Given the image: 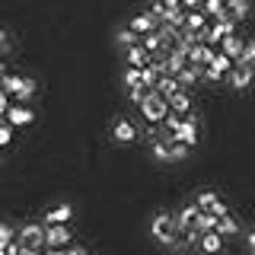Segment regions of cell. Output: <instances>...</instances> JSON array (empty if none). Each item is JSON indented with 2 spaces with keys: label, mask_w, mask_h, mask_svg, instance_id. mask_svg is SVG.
<instances>
[{
  "label": "cell",
  "mask_w": 255,
  "mask_h": 255,
  "mask_svg": "<svg viewBox=\"0 0 255 255\" xmlns=\"http://www.w3.org/2000/svg\"><path fill=\"white\" fill-rule=\"evenodd\" d=\"M150 230H153V239L159 246H169V249H175V239H179V217L175 214H156L153 223H150Z\"/></svg>",
  "instance_id": "6da1fadb"
},
{
  "label": "cell",
  "mask_w": 255,
  "mask_h": 255,
  "mask_svg": "<svg viewBox=\"0 0 255 255\" xmlns=\"http://www.w3.org/2000/svg\"><path fill=\"white\" fill-rule=\"evenodd\" d=\"M137 109H140V115H143V122H147V125H163L166 112H169V99H166V96L153 86V90H150V96L140 102Z\"/></svg>",
  "instance_id": "7a4b0ae2"
},
{
  "label": "cell",
  "mask_w": 255,
  "mask_h": 255,
  "mask_svg": "<svg viewBox=\"0 0 255 255\" xmlns=\"http://www.w3.org/2000/svg\"><path fill=\"white\" fill-rule=\"evenodd\" d=\"M22 243V255H32V252H42L45 249V223H26V227L16 230Z\"/></svg>",
  "instance_id": "3957f363"
},
{
  "label": "cell",
  "mask_w": 255,
  "mask_h": 255,
  "mask_svg": "<svg viewBox=\"0 0 255 255\" xmlns=\"http://www.w3.org/2000/svg\"><path fill=\"white\" fill-rule=\"evenodd\" d=\"M74 239V230L67 227V223H45V249L51 255H58V249Z\"/></svg>",
  "instance_id": "277c9868"
},
{
  "label": "cell",
  "mask_w": 255,
  "mask_h": 255,
  "mask_svg": "<svg viewBox=\"0 0 255 255\" xmlns=\"http://www.w3.org/2000/svg\"><path fill=\"white\" fill-rule=\"evenodd\" d=\"M236 32V19L230 13H223V16H214L211 19V26H207V42L211 45H220L227 35H233Z\"/></svg>",
  "instance_id": "5b68a950"
},
{
  "label": "cell",
  "mask_w": 255,
  "mask_h": 255,
  "mask_svg": "<svg viewBox=\"0 0 255 255\" xmlns=\"http://www.w3.org/2000/svg\"><path fill=\"white\" fill-rule=\"evenodd\" d=\"M227 83H230V90H249V86L255 83V67H252V64L236 61L233 70L227 74Z\"/></svg>",
  "instance_id": "8992f818"
},
{
  "label": "cell",
  "mask_w": 255,
  "mask_h": 255,
  "mask_svg": "<svg viewBox=\"0 0 255 255\" xmlns=\"http://www.w3.org/2000/svg\"><path fill=\"white\" fill-rule=\"evenodd\" d=\"M233 64H236V61L230 58V54L217 51V54H214V61L204 67V80H211V83H217V80H227V74L233 70Z\"/></svg>",
  "instance_id": "52a82bcc"
},
{
  "label": "cell",
  "mask_w": 255,
  "mask_h": 255,
  "mask_svg": "<svg viewBox=\"0 0 255 255\" xmlns=\"http://www.w3.org/2000/svg\"><path fill=\"white\" fill-rule=\"evenodd\" d=\"M6 122L13 128H26V125L35 122V112H32V106H26V102H13V106L6 109Z\"/></svg>",
  "instance_id": "ba28073f"
},
{
  "label": "cell",
  "mask_w": 255,
  "mask_h": 255,
  "mask_svg": "<svg viewBox=\"0 0 255 255\" xmlns=\"http://www.w3.org/2000/svg\"><path fill=\"white\" fill-rule=\"evenodd\" d=\"M172 134H175L179 140H185L188 147H195L198 137H201V134H198V118H195V115H182V122H179V128H175Z\"/></svg>",
  "instance_id": "9c48e42d"
},
{
  "label": "cell",
  "mask_w": 255,
  "mask_h": 255,
  "mask_svg": "<svg viewBox=\"0 0 255 255\" xmlns=\"http://www.w3.org/2000/svg\"><path fill=\"white\" fill-rule=\"evenodd\" d=\"M112 137H115L118 143H131L134 137H137V125L131 122V118H115V122H112Z\"/></svg>",
  "instance_id": "30bf717a"
},
{
  "label": "cell",
  "mask_w": 255,
  "mask_h": 255,
  "mask_svg": "<svg viewBox=\"0 0 255 255\" xmlns=\"http://www.w3.org/2000/svg\"><path fill=\"white\" fill-rule=\"evenodd\" d=\"M220 48L217 45H211V42H198V45H191L188 48V61H195V64H201V67H207V64L214 61V54H217Z\"/></svg>",
  "instance_id": "8fae6325"
},
{
  "label": "cell",
  "mask_w": 255,
  "mask_h": 255,
  "mask_svg": "<svg viewBox=\"0 0 255 255\" xmlns=\"http://www.w3.org/2000/svg\"><path fill=\"white\" fill-rule=\"evenodd\" d=\"M195 204L201 207V211H214V214H220V217H223V214L230 211V207L223 204V198L217 195V191H201V195L195 198Z\"/></svg>",
  "instance_id": "7c38bea8"
},
{
  "label": "cell",
  "mask_w": 255,
  "mask_h": 255,
  "mask_svg": "<svg viewBox=\"0 0 255 255\" xmlns=\"http://www.w3.org/2000/svg\"><path fill=\"white\" fill-rule=\"evenodd\" d=\"M128 26H131L134 32H137V35H143V32H153V29H159L163 22H159V19H156V16L150 13V10H143V13H137V16H134V19L128 22Z\"/></svg>",
  "instance_id": "4fadbf2b"
},
{
  "label": "cell",
  "mask_w": 255,
  "mask_h": 255,
  "mask_svg": "<svg viewBox=\"0 0 255 255\" xmlns=\"http://www.w3.org/2000/svg\"><path fill=\"white\" fill-rule=\"evenodd\" d=\"M125 54H128V64H131V67H147V64L156 58V54H153V51H147V48H143L140 42H137V45H131V48H125Z\"/></svg>",
  "instance_id": "5bb4252c"
},
{
  "label": "cell",
  "mask_w": 255,
  "mask_h": 255,
  "mask_svg": "<svg viewBox=\"0 0 255 255\" xmlns=\"http://www.w3.org/2000/svg\"><path fill=\"white\" fill-rule=\"evenodd\" d=\"M198 249L201 252H220L223 249V236L217 230H204V233L198 236Z\"/></svg>",
  "instance_id": "9a60e30c"
},
{
  "label": "cell",
  "mask_w": 255,
  "mask_h": 255,
  "mask_svg": "<svg viewBox=\"0 0 255 255\" xmlns=\"http://www.w3.org/2000/svg\"><path fill=\"white\" fill-rule=\"evenodd\" d=\"M175 217H179V227L198 230V220H201V207H198V204H185L179 214H175Z\"/></svg>",
  "instance_id": "2e32d148"
},
{
  "label": "cell",
  "mask_w": 255,
  "mask_h": 255,
  "mask_svg": "<svg viewBox=\"0 0 255 255\" xmlns=\"http://www.w3.org/2000/svg\"><path fill=\"white\" fill-rule=\"evenodd\" d=\"M156 90L163 93L166 99H169V96H175V93H179V90H185V86L179 83V77H175V74H163V77L156 80Z\"/></svg>",
  "instance_id": "e0dca14e"
},
{
  "label": "cell",
  "mask_w": 255,
  "mask_h": 255,
  "mask_svg": "<svg viewBox=\"0 0 255 255\" xmlns=\"http://www.w3.org/2000/svg\"><path fill=\"white\" fill-rule=\"evenodd\" d=\"M140 45L147 48V51H153V54H166L163 51V32H159V29L143 32V35H140Z\"/></svg>",
  "instance_id": "ac0fdd59"
},
{
  "label": "cell",
  "mask_w": 255,
  "mask_h": 255,
  "mask_svg": "<svg viewBox=\"0 0 255 255\" xmlns=\"http://www.w3.org/2000/svg\"><path fill=\"white\" fill-rule=\"evenodd\" d=\"M243 45H246V42H243V38H239V35H236V32H233V35H227V38H223V42H220L217 48H220V51H223V54H230V58H233V61H236V58H239V54H243Z\"/></svg>",
  "instance_id": "d6986e66"
},
{
  "label": "cell",
  "mask_w": 255,
  "mask_h": 255,
  "mask_svg": "<svg viewBox=\"0 0 255 255\" xmlns=\"http://www.w3.org/2000/svg\"><path fill=\"white\" fill-rule=\"evenodd\" d=\"M217 233H220L223 239H230V236H236V233H239V220H236L230 211H227V214H223V217L217 220Z\"/></svg>",
  "instance_id": "ffe728a7"
},
{
  "label": "cell",
  "mask_w": 255,
  "mask_h": 255,
  "mask_svg": "<svg viewBox=\"0 0 255 255\" xmlns=\"http://www.w3.org/2000/svg\"><path fill=\"white\" fill-rule=\"evenodd\" d=\"M169 109L179 112V115H191V96L185 90H179L175 96H169Z\"/></svg>",
  "instance_id": "44dd1931"
},
{
  "label": "cell",
  "mask_w": 255,
  "mask_h": 255,
  "mask_svg": "<svg viewBox=\"0 0 255 255\" xmlns=\"http://www.w3.org/2000/svg\"><path fill=\"white\" fill-rule=\"evenodd\" d=\"M70 217H74V207H70V204H58V207H51V211L45 214V223H67Z\"/></svg>",
  "instance_id": "7402d4cb"
},
{
  "label": "cell",
  "mask_w": 255,
  "mask_h": 255,
  "mask_svg": "<svg viewBox=\"0 0 255 255\" xmlns=\"http://www.w3.org/2000/svg\"><path fill=\"white\" fill-rule=\"evenodd\" d=\"M207 19H211V16H207L201 6H198V10H185V26L182 29H204Z\"/></svg>",
  "instance_id": "603a6c76"
},
{
  "label": "cell",
  "mask_w": 255,
  "mask_h": 255,
  "mask_svg": "<svg viewBox=\"0 0 255 255\" xmlns=\"http://www.w3.org/2000/svg\"><path fill=\"white\" fill-rule=\"evenodd\" d=\"M227 13L233 16L236 22H243L249 16V0H227Z\"/></svg>",
  "instance_id": "cb8c5ba5"
},
{
  "label": "cell",
  "mask_w": 255,
  "mask_h": 255,
  "mask_svg": "<svg viewBox=\"0 0 255 255\" xmlns=\"http://www.w3.org/2000/svg\"><path fill=\"white\" fill-rule=\"evenodd\" d=\"M35 93H38V83H35L32 77H26V80H22V86H19V93L13 96V102H29Z\"/></svg>",
  "instance_id": "d4e9b609"
},
{
  "label": "cell",
  "mask_w": 255,
  "mask_h": 255,
  "mask_svg": "<svg viewBox=\"0 0 255 255\" xmlns=\"http://www.w3.org/2000/svg\"><path fill=\"white\" fill-rule=\"evenodd\" d=\"M201 10L211 16V19H214V16H223V13H227V0H204Z\"/></svg>",
  "instance_id": "484cf974"
},
{
  "label": "cell",
  "mask_w": 255,
  "mask_h": 255,
  "mask_svg": "<svg viewBox=\"0 0 255 255\" xmlns=\"http://www.w3.org/2000/svg\"><path fill=\"white\" fill-rule=\"evenodd\" d=\"M115 42L122 45V48H131V45H137V42H140V35H137V32H134L131 26H128V29H122V32L115 35Z\"/></svg>",
  "instance_id": "4316f807"
},
{
  "label": "cell",
  "mask_w": 255,
  "mask_h": 255,
  "mask_svg": "<svg viewBox=\"0 0 255 255\" xmlns=\"http://www.w3.org/2000/svg\"><path fill=\"white\" fill-rule=\"evenodd\" d=\"M217 220H220V214H214V211H201V220H198V230H217Z\"/></svg>",
  "instance_id": "83f0119b"
},
{
  "label": "cell",
  "mask_w": 255,
  "mask_h": 255,
  "mask_svg": "<svg viewBox=\"0 0 255 255\" xmlns=\"http://www.w3.org/2000/svg\"><path fill=\"white\" fill-rule=\"evenodd\" d=\"M140 83H143L140 67H131V64H128V70H125V86H128V90H134V86H140Z\"/></svg>",
  "instance_id": "f1b7e54d"
},
{
  "label": "cell",
  "mask_w": 255,
  "mask_h": 255,
  "mask_svg": "<svg viewBox=\"0 0 255 255\" xmlns=\"http://www.w3.org/2000/svg\"><path fill=\"white\" fill-rule=\"evenodd\" d=\"M22 80H26V77H13V74H3V83H0V86H3V90L10 93V96H16V93H19V86H22Z\"/></svg>",
  "instance_id": "f546056e"
},
{
  "label": "cell",
  "mask_w": 255,
  "mask_h": 255,
  "mask_svg": "<svg viewBox=\"0 0 255 255\" xmlns=\"http://www.w3.org/2000/svg\"><path fill=\"white\" fill-rule=\"evenodd\" d=\"M150 90H153V86L140 83V86H134V90H128V96H131V102H134V106H140V102H143V99L150 96Z\"/></svg>",
  "instance_id": "4dcf8cb0"
},
{
  "label": "cell",
  "mask_w": 255,
  "mask_h": 255,
  "mask_svg": "<svg viewBox=\"0 0 255 255\" xmlns=\"http://www.w3.org/2000/svg\"><path fill=\"white\" fill-rule=\"evenodd\" d=\"M236 61H243V64H252V67H255V38H249V42L243 45V54H239Z\"/></svg>",
  "instance_id": "1f68e13d"
},
{
  "label": "cell",
  "mask_w": 255,
  "mask_h": 255,
  "mask_svg": "<svg viewBox=\"0 0 255 255\" xmlns=\"http://www.w3.org/2000/svg\"><path fill=\"white\" fill-rule=\"evenodd\" d=\"M13 131H16V128L6 122V118H0V147H6V143L13 140Z\"/></svg>",
  "instance_id": "d6a6232c"
},
{
  "label": "cell",
  "mask_w": 255,
  "mask_h": 255,
  "mask_svg": "<svg viewBox=\"0 0 255 255\" xmlns=\"http://www.w3.org/2000/svg\"><path fill=\"white\" fill-rule=\"evenodd\" d=\"M6 51H13V35H10V29H0V54H6Z\"/></svg>",
  "instance_id": "836d02e7"
},
{
  "label": "cell",
  "mask_w": 255,
  "mask_h": 255,
  "mask_svg": "<svg viewBox=\"0 0 255 255\" xmlns=\"http://www.w3.org/2000/svg\"><path fill=\"white\" fill-rule=\"evenodd\" d=\"M10 106H13V96L0 86V118H6V109H10Z\"/></svg>",
  "instance_id": "e575fe53"
},
{
  "label": "cell",
  "mask_w": 255,
  "mask_h": 255,
  "mask_svg": "<svg viewBox=\"0 0 255 255\" xmlns=\"http://www.w3.org/2000/svg\"><path fill=\"white\" fill-rule=\"evenodd\" d=\"M150 13H153L156 19L163 22V16H166V3H163V0H153V3H150Z\"/></svg>",
  "instance_id": "d590c367"
},
{
  "label": "cell",
  "mask_w": 255,
  "mask_h": 255,
  "mask_svg": "<svg viewBox=\"0 0 255 255\" xmlns=\"http://www.w3.org/2000/svg\"><path fill=\"white\" fill-rule=\"evenodd\" d=\"M13 236H16V227H10V223H0V239L6 243V239H13Z\"/></svg>",
  "instance_id": "8d00e7d4"
},
{
  "label": "cell",
  "mask_w": 255,
  "mask_h": 255,
  "mask_svg": "<svg viewBox=\"0 0 255 255\" xmlns=\"http://www.w3.org/2000/svg\"><path fill=\"white\" fill-rule=\"evenodd\" d=\"M201 3H204V0H182V6H185V10H198Z\"/></svg>",
  "instance_id": "74e56055"
},
{
  "label": "cell",
  "mask_w": 255,
  "mask_h": 255,
  "mask_svg": "<svg viewBox=\"0 0 255 255\" xmlns=\"http://www.w3.org/2000/svg\"><path fill=\"white\" fill-rule=\"evenodd\" d=\"M246 246H249V249L255 252V230H252V233H249V236H246Z\"/></svg>",
  "instance_id": "f35d334b"
},
{
  "label": "cell",
  "mask_w": 255,
  "mask_h": 255,
  "mask_svg": "<svg viewBox=\"0 0 255 255\" xmlns=\"http://www.w3.org/2000/svg\"><path fill=\"white\" fill-rule=\"evenodd\" d=\"M166 6H182V0H163Z\"/></svg>",
  "instance_id": "ab89813d"
},
{
  "label": "cell",
  "mask_w": 255,
  "mask_h": 255,
  "mask_svg": "<svg viewBox=\"0 0 255 255\" xmlns=\"http://www.w3.org/2000/svg\"><path fill=\"white\" fill-rule=\"evenodd\" d=\"M0 74H6V64H3V58H0Z\"/></svg>",
  "instance_id": "60d3db41"
},
{
  "label": "cell",
  "mask_w": 255,
  "mask_h": 255,
  "mask_svg": "<svg viewBox=\"0 0 255 255\" xmlns=\"http://www.w3.org/2000/svg\"><path fill=\"white\" fill-rule=\"evenodd\" d=\"M0 255H3V239H0Z\"/></svg>",
  "instance_id": "b9f144b4"
},
{
  "label": "cell",
  "mask_w": 255,
  "mask_h": 255,
  "mask_svg": "<svg viewBox=\"0 0 255 255\" xmlns=\"http://www.w3.org/2000/svg\"><path fill=\"white\" fill-rule=\"evenodd\" d=\"M0 83H3V74H0Z\"/></svg>",
  "instance_id": "7bdbcfd3"
}]
</instances>
